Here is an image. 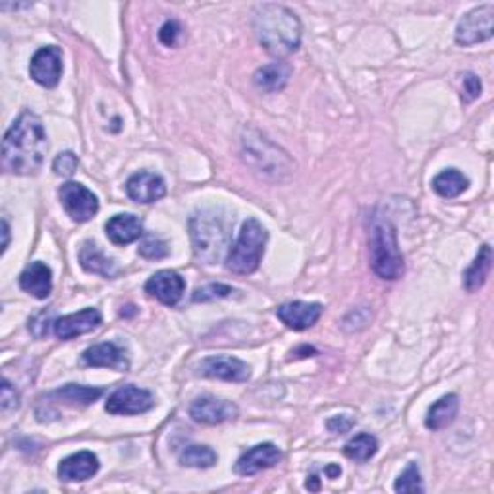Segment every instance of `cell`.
I'll use <instances>...</instances> for the list:
<instances>
[{
  "label": "cell",
  "instance_id": "cell-40",
  "mask_svg": "<svg viewBox=\"0 0 494 494\" xmlns=\"http://www.w3.org/2000/svg\"><path fill=\"white\" fill-rule=\"evenodd\" d=\"M306 487H308L309 490H319V489H321V485H319V477H317V475H311V477H308Z\"/></svg>",
  "mask_w": 494,
  "mask_h": 494
},
{
  "label": "cell",
  "instance_id": "cell-27",
  "mask_svg": "<svg viewBox=\"0 0 494 494\" xmlns=\"http://www.w3.org/2000/svg\"><path fill=\"white\" fill-rule=\"evenodd\" d=\"M180 466L184 467H195V469H209L217 464V452L211 446L205 445H192L186 446L180 452Z\"/></svg>",
  "mask_w": 494,
  "mask_h": 494
},
{
  "label": "cell",
  "instance_id": "cell-36",
  "mask_svg": "<svg viewBox=\"0 0 494 494\" xmlns=\"http://www.w3.org/2000/svg\"><path fill=\"white\" fill-rule=\"evenodd\" d=\"M0 400H3V412H10V409L19 407V394L8 381L3 383V396H0Z\"/></svg>",
  "mask_w": 494,
  "mask_h": 494
},
{
  "label": "cell",
  "instance_id": "cell-28",
  "mask_svg": "<svg viewBox=\"0 0 494 494\" xmlns=\"http://www.w3.org/2000/svg\"><path fill=\"white\" fill-rule=\"evenodd\" d=\"M378 452V440L376 437L369 435V433H361L353 437L348 445L344 446V454L346 458H350L353 461H360V464H365L369 461Z\"/></svg>",
  "mask_w": 494,
  "mask_h": 494
},
{
  "label": "cell",
  "instance_id": "cell-21",
  "mask_svg": "<svg viewBox=\"0 0 494 494\" xmlns=\"http://www.w3.org/2000/svg\"><path fill=\"white\" fill-rule=\"evenodd\" d=\"M19 288L37 300H47L52 292V270L41 261L31 262L19 275Z\"/></svg>",
  "mask_w": 494,
  "mask_h": 494
},
{
  "label": "cell",
  "instance_id": "cell-13",
  "mask_svg": "<svg viewBox=\"0 0 494 494\" xmlns=\"http://www.w3.org/2000/svg\"><path fill=\"white\" fill-rule=\"evenodd\" d=\"M280 461H282L280 448L272 443H262L244 452L236 461L234 471L241 477H251V475H257L259 471L278 466Z\"/></svg>",
  "mask_w": 494,
  "mask_h": 494
},
{
  "label": "cell",
  "instance_id": "cell-32",
  "mask_svg": "<svg viewBox=\"0 0 494 494\" xmlns=\"http://www.w3.org/2000/svg\"><path fill=\"white\" fill-rule=\"evenodd\" d=\"M78 166H80L78 155L72 153V151H65V153L57 155L55 163H52V171H55L57 176L70 178V176H73V172L78 171Z\"/></svg>",
  "mask_w": 494,
  "mask_h": 494
},
{
  "label": "cell",
  "instance_id": "cell-5",
  "mask_svg": "<svg viewBox=\"0 0 494 494\" xmlns=\"http://www.w3.org/2000/svg\"><path fill=\"white\" fill-rule=\"evenodd\" d=\"M189 238L195 257L205 265H215L228 246V228L215 213H199L189 218Z\"/></svg>",
  "mask_w": 494,
  "mask_h": 494
},
{
  "label": "cell",
  "instance_id": "cell-30",
  "mask_svg": "<svg viewBox=\"0 0 494 494\" xmlns=\"http://www.w3.org/2000/svg\"><path fill=\"white\" fill-rule=\"evenodd\" d=\"M232 293H236V290L232 286H228V284H205V286L201 288H197L194 292V296L192 300L195 303H207V301H213V300H224V298H230Z\"/></svg>",
  "mask_w": 494,
  "mask_h": 494
},
{
  "label": "cell",
  "instance_id": "cell-17",
  "mask_svg": "<svg viewBox=\"0 0 494 494\" xmlns=\"http://www.w3.org/2000/svg\"><path fill=\"white\" fill-rule=\"evenodd\" d=\"M103 321V315L99 309L95 308H87L81 309L78 313L66 315V317H60L55 323H52V329H55L57 338L60 340H72L76 336L87 334L93 329H97Z\"/></svg>",
  "mask_w": 494,
  "mask_h": 494
},
{
  "label": "cell",
  "instance_id": "cell-9",
  "mask_svg": "<svg viewBox=\"0 0 494 494\" xmlns=\"http://www.w3.org/2000/svg\"><path fill=\"white\" fill-rule=\"evenodd\" d=\"M153 406L155 398L149 391L133 384H125L109 396L104 409L112 415H140L149 412Z\"/></svg>",
  "mask_w": 494,
  "mask_h": 494
},
{
  "label": "cell",
  "instance_id": "cell-2",
  "mask_svg": "<svg viewBox=\"0 0 494 494\" xmlns=\"http://www.w3.org/2000/svg\"><path fill=\"white\" fill-rule=\"evenodd\" d=\"M255 37L270 57L286 58L301 45V22L290 8L265 3L254 10Z\"/></svg>",
  "mask_w": 494,
  "mask_h": 494
},
{
  "label": "cell",
  "instance_id": "cell-26",
  "mask_svg": "<svg viewBox=\"0 0 494 494\" xmlns=\"http://www.w3.org/2000/svg\"><path fill=\"white\" fill-rule=\"evenodd\" d=\"M469 187L467 176L461 174L456 168H448L443 171L438 176L433 178V189L445 199H454L461 195Z\"/></svg>",
  "mask_w": 494,
  "mask_h": 494
},
{
  "label": "cell",
  "instance_id": "cell-37",
  "mask_svg": "<svg viewBox=\"0 0 494 494\" xmlns=\"http://www.w3.org/2000/svg\"><path fill=\"white\" fill-rule=\"evenodd\" d=\"M324 475H327L329 479L340 477L342 475V467L340 466H334V464H329L327 467H324Z\"/></svg>",
  "mask_w": 494,
  "mask_h": 494
},
{
  "label": "cell",
  "instance_id": "cell-35",
  "mask_svg": "<svg viewBox=\"0 0 494 494\" xmlns=\"http://www.w3.org/2000/svg\"><path fill=\"white\" fill-rule=\"evenodd\" d=\"M481 91H483L481 80L475 76V73H466V76H464V93H461V95H464V99L467 103L475 101L481 95Z\"/></svg>",
  "mask_w": 494,
  "mask_h": 494
},
{
  "label": "cell",
  "instance_id": "cell-18",
  "mask_svg": "<svg viewBox=\"0 0 494 494\" xmlns=\"http://www.w3.org/2000/svg\"><path fill=\"white\" fill-rule=\"evenodd\" d=\"M99 467H101L99 458L95 456L93 452L83 450V452H78V454H72L60 461L58 477L65 483L87 481L99 471Z\"/></svg>",
  "mask_w": 494,
  "mask_h": 494
},
{
  "label": "cell",
  "instance_id": "cell-14",
  "mask_svg": "<svg viewBox=\"0 0 494 494\" xmlns=\"http://www.w3.org/2000/svg\"><path fill=\"white\" fill-rule=\"evenodd\" d=\"M145 292L168 308H174L186 292V280L174 270H159L145 282Z\"/></svg>",
  "mask_w": 494,
  "mask_h": 494
},
{
  "label": "cell",
  "instance_id": "cell-8",
  "mask_svg": "<svg viewBox=\"0 0 494 494\" xmlns=\"http://www.w3.org/2000/svg\"><path fill=\"white\" fill-rule=\"evenodd\" d=\"M60 203L73 223H87L99 211V199L83 184L68 182L58 189Z\"/></svg>",
  "mask_w": 494,
  "mask_h": 494
},
{
  "label": "cell",
  "instance_id": "cell-39",
  "mask_svg": "<svg viewBox=\"0 0 494 494\" xmlns=\"http://www.w3.org/2000/svg\"><path fill=\"white\" fill-rule=\"evenodd\" d=\"M3 236H4V241H3V255H4L6 249H8V244H10V226H8L6 218H3Z\"/></svg>",
  "mask_w": 494,
  "mask_h": 494
},
{
  "label": "cell",
  "instance_id": "cell-31",
  "mask_svg": "<svg viewBox=\"0 0 494 494\" xmlns=\"http://www.w3.org/2000/svg\"><path fill=\"white\" fill-rule=\"evenodd\" d=\"M138 254L145 259L159 261V259H164L168 254H171V249H168L166 241L155 238V236H147L140 244Z\"/></svg>",
  "mask_w": 494,
  "mask_h": 494
},
{
  "label": "cell",
  "instance_id": "cell-3",
  "mask_svg": "<svg viewBox=\"0 0 494 494\" xmlns=\"http://www.w3.org/2000/svg\"><path fill=\"white\" fill-rule=\"evenodd\" d=\"M369 249L371 269L378 278L398 280L404 275V255L398 247L396 228L388 218H373Z\"/></svg>",
  "mask_w": 494,
  "mask_h": 494
},
{
  "label": "cell",
  "instance_id": "cell-38",
  "mask_svg": "<svg viewBox=\"0 0 494 494\" xmlns=\"http://www.w3.org/2000/svg\"><path fill=\"white\" fill-rule=\"evenodd\" d=\"M315 353H317V350L311 348V346H301L300 350L292 352V355H296V357H311V355H315Z\"/></svg>",
  "mask_w": 494,
  "mask_h": 494
},
{
  "label": "cell",
  "instance_id": "cell-10",
  "mask_svg": "<svg viewBox=\"0 0 494 494\" xmlns=\"http://www.w3.org/2000/svg\"><path fill=\"white\" fill-rule=\"evenodd\" d=\"M197 375L228 383H246L251 376V367L232 355H211L197 365Z\"/></svg>",
  "mask_w": 494,
  "mask_h": 494
},
{
  "label": "cell",
  "instance_id": "cell-7",
  "mask_svg": "<svg viewBox=\"0 0 494 494\" xmlns=\"http://www.w3.org/2000/svg\"><path fill=\"white\" fill-rule=\"evenodd\" d=\"M494 31V6L483 4L473 8L460 19L456 27V43L461 47H471L483 43L492 37Z\"/></svg>",
  "mask_w": 494,
  "mask_h": 494
},
{
  "label": "cell",
  "instance_id": "cell-33",
  "mask_svg": "<svg viewBox=\"0 0 494 494\" xmlns=\"http://www.w3.org/2000/svg\"><path fill=\"white\" fill-rule=\"evenodd\" d=\"M180 34H182L180 24H178L176 19H168V22L159 31V39H161L163 45L174 47L178 43V37H180Z\"/></svg>",
  "mask_w": 494,
  "mask_h": 494
},
{
  "label": "cell",
  "instance_id": "cell-19",
  "mask_svg": "<svg viewBox=\"0 0 494 494\" xmlns=\"http://www.w3.org/2000/svg\"><path fill=\"white\" fill-rule=\"evenodd\" d=\"M78 259L83 270L91 272V275H99L104 278H114L120 275L118 262L110 259L109 255H104V251H101V247L95 244V241H83Z\"/></svg>",
  "mask_w": 494,
  "mask_h": 494
},
{
  "label": "cell",
  "instance_id": "cell-11",
  "mask_svg": "<svg viewBox=\"0 0 494 494\" xmlns=\"http://www.w3.org/2000/svg\"><path fill=\"white\" fill-rule=\"evenodd\" d=\"M189 415L194 422L203 425H220L226 422H234L239 415L236 404L228 400H220L215 396H199L189 406Z\"/></svg>",
  "mask_w": 494,
  "mask_h": 494
},
{
  "label": "cell",
  "instance_id": "cell-29",
  "mask_svg": "<svg viewBox=\"0 0 494 494\" xmlns=\"http://www.w3.org/2000/svg\"><path fill=\"white\" fill-rule=\"evenodd\" d=\"M396 492H423V481H422V471H419V466L415 461H412L404 471L402 475L398 477L396 485H394Z\"/></svg>",
  "mask_w": 494,
  "mask_h": 494
},
{
  "label": "cell",
  "instance_id": "cell-25",
  "mask_svg": "<svg viewBox=\"0 0 494 494\" xmlns=\"http://www.w3.org/2000/svg\"><path fill=\"white\" fill-rule=\"evenodd\" d=\"M290 73L292 68L286 65V62H272V65L262 66L254 73V83L261 91L277 93L286 87Z\"/></svg>",
  "mask_w": 494,
  "mask_h": 494
},
{
  "label": "cell",
  "instance_id": "cell-16",
  "mask_svg": "<svg viewBox=\"0 0 494 494\" xmlns=\"http://www.w3.org/2000/svg\"><path fill=\"white\" fill-rule=\"evenodd\" d=\"M125 192H128V197L132 201L147 205V203L159 201V199L166 195V184L159 174L141 171L128 178V182H125Z\"/></svg>",
  "mask_w": 494,
  "mask_h": 494
},
{
  "label": "cell",
  "instance_id": "cell-1",
  "mask_svg": "<svg viewBox=\"0 0 494 494\" xmlns=\"http://www.w3.org/2000/svg\"><path fill=\"white\" fill-rule=\"evenodd\" d=\"M49 140L43 120L35 112L24 110L10 125L3 140V166L18 176L37 174L43 166Z\"/></svg>",
  "mask_w": 494,
  "mask_h": 494
},
{
  "label": "cell",
  "instance_id": "cell-15",
  "mask_svg": "<svg viewBox=\"0 0 494 494\" xmlns=\"http://www.w3.org/2000/svg\"><path fill=\"white\" fill-rule=\"evenodd\" d=\"M323 315L321 303H308V301H290L282 303L277 309V317L286 324L292 331H308L319 323Z\"/></svg>",
  "mask_w": 494,
  "mask_h": 494
},
{
  "label": "cell",
  "instance_id": "cell-34",
  "mask_svg": "<svg viewBox=\"0 0 494 494\" xmlns=\"http://www.w3.org/2000/svg\"><path fill=\"white\" fill-rule=\"evenodd\" d=\"M355 425V419H352L350 415H334L327 422V429L331 430L332 435H344L350 433Z\"/></svg>",
  "mask_w": 494,
  "mask_h": 494
},
{
  "label": "cell",
  "instance_id": "cell-6",
  "mask_svg": "<svg viewBox=\"0 0 494 494\" xmlns=\"http://www.w3.org/2000/svg\"><path fill=\"white\" fill-rule=\"evenodd\" d=\"M103 388L99 386H83V384H66L58 388L55 392H49L45 398H41L37 406V419L39 422H49V415L55 406H66L73 409H81L95 404L103 396Z\"/></svg>",
  "mask_w": 494,
  "mask_h": 494
},
{
  "label": "cell",
  "instance_id": "cell-22",
  "mask_svg": "<svg viewBox=\"0 0 494 494\" xmlns=\"http://www.w3.org/2000/svg\"><path fill=\"white\" fill-rule=\"evenodd\" d=\"M104 230L114 246H128L143 236V220L135 215H117L109 220Z\"/></svg>",
  "mask_w": 494,
  "mask_h": 494
},
{
  "label": "cell",
  "instance_id": "cell-4",
  "mask_svg": "<svg viewBox=\"0 0 494 494\" xmlns=\"http://www.w3.org/2000/svg\"><path fill=\"white\" fill-rule=\"evenodd\" d=\"M269 234L257 218H247L241 224L236 244L230 247L226 257V269L234 275H254L265 254Z\"/></svg>",
  "mask_w": 494,
  "mask_h": 494
},
{
  "label": "cell",
  "instance_id": "cell-23",
  "mask_svg": "<svg viewBox=\"0 0 494 494\" xmlns=\"http://www.w3.org/2000/svg\"><path fill=\"white\" fill-rule=\"evenodd\" d=\"M460 412V398L456 394H446L429 407L425 427L429 430H443L456 422Z\"/></svg>",
  "mask_w": 494,
  "mask_h": 494
},
{
  "label": "cell",
  "instance_id": "cell-20",
  "mask_svg": "<svg viewBox=\"0 0 494 494\" xmlns=\"http://www.w3.org/2000/svg\"><path fill=\"white\" fill-rule=\"evenodd\" d=\"M81 357H83V363L89 367H109V369H117V371H128L130 367L125 352L114 342L95 344L83 352Z\"/></svg>",
  "mask_w": 494,
  "mask_h": 494
},
{
  "label": "cell",
  "instance_id": "cell-12",
  "mask_svg": "<svg viewBox=\"0 0 494 494\" xmlns=\"http://www.w3.org/2000/svg\"><path fill=\"white\" fill-rule=\"evenodd\" d=\"M29 73L39 86L55 89L62 78V50L55 45L39 49L31 58Z\"/></svg>",
  "mask_w": 494,
  "mask_h": 494
},
{
  "label": "cell",
  "instance_id": "cell-24",
  "mask_svg": "<svg viewBox=\"0 0 494 494\" xmlns=\"http://www.w3.org/2000/svg\"><path fill=\"white\" fill-rule=\"evenodd\" d=\"M492 269V247L489 244L481 246L475 261L471 262L469 269L464 272V288L473 293L485 286V282Z\"/></svg>",
  "mask_w": 494,
  "mask_h": 494
}]
</instances>
